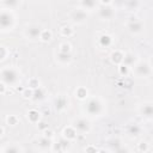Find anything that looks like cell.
Masks as SVG:
<instances>
[{
    "label": "cell",
    "instance_id": "1",
    "mask_svg": "<svg viewBox=\"0 0 153 153\" xmlns=\"http://www.w3.org/2000/svg\"><path fill=\"white\" fill-rule=\"evenodd\" d=\"M1 76H2V80L8 84H14L18 80V74L16 73L14 69H5L1 73Z\"/></svg>",
    "mask_w": 153,
    "mask_h": 153
},
{
    "label": "cell",
    "instance_id": "2",
    "mask_svg": "<svg viewBox=\"0 0 153 153\" xmlns=\"http://www.w3.org/2000/svg\"><path fill=\"white\" fill-rule=\"evenodd\" d=\"M88 127H90V124H88V122L86 120L80 118V120H78L75 122V128L79 131H86V130H88Z\"/></svg>",
    "mask_w": 153,
    "mask_h": 153
},
{
    "label": "cell",
    "instance_id": "4",
    "mask_svg": "<svg viewBox=\"0 0 153 153\" xmlns=\"http://www.w3.org/2000/svg\"><path fill=\"white\" fill-rule=\"evenodd\" d=\"M5 153H20V151L18 149L17 146H8L5 151Z\"/></svg>",
    "mask_w": 153,
    "mask_h": 153
},
{
    "label": "cell",
    "instance_id": "5",
    "mask_svg": "<svg viewBox=\"0 0 153 153\" xmlns=\"http://www.w3.org/2000/svg\"><path fill=\"white\" fill-rule=\"evenodd\" d=\"M49 140L48 139H43V140H41V143H39V146H44V147H47V146H49Z\"/></svg>",
    "mask_w": 153,
    "mask_h": 153
},
{
    "label": "cell",
    "instance_id": "3",
    "mask_svg": "<svg viewBox=\"0 0 153 153\" xmlns=\"http://www.w3.org/2000/svg\"><path fill=\"white\" fill-rule=\"evenodd\" d=\"M26 35L30 37V38H36L39 36V27L37 26H30L26 29Z\"/></svg>",
    "mask_w": 153,
    "mask_h": 153
}]
</instances>
